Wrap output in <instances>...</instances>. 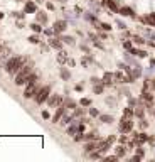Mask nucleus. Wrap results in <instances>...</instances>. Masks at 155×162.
Segmentation results:
<instances>
[{
  "instance_id": "29",
  "label": "nucleus",
  "mask_w": 155,
  "mask_h": 162,
  "mask_svg": "<svg viewBox=\"0 0 155 162\" xmlns=\"http://www.w3.org/2000/svg\"><path fill=\"white\" fill-rule=\"evenodd\" d=\"M72 113H74V117H76V118H83V117L86 115V110H84V106H81V108H78V106H76L74 110H72Z\"/></svg>"
},
{
  "instance_id": "56",
  "label": "nucleus",
  "mask_w": 155,
  "mask_h": 162,
  "mask_svg": "<svg viewBox=\"0 0 155 162\" xmlns=\"http://www.w3.org/2000/svg\"><path fill=\"white\" fill-rule=\"evenodd\" d=\"M37 4H44V2H46V0H36Z\"/></svg>"
},
{
  "instance_id": "31",
  "label": "nucleus",
  "mask_w": 155,
  "mask_h": 162,
  "mask_svg": "<svg viewBox=\"0 0 155 162\" xmlns=\"http://www.w3.org/2000/svg\"><path fill=\"white\" fill-rule=\"evenodd\" d=\"M88 115L91 117V118H100V110L98 108H93V106H90V110H88Z\"/></svg>"
},
{
  "instance_id": "42",
  "label": "nucleus",
  "mask_w": 155,
  "mask_h": 162,
  "mask_svg": "<svg viewBox=\"0 0 155 162\" xmlns=\"http://www.w3.org/2000/svg\"><path fill=\"white\" fill-rule=\"evenodd\" d=\"M41 117H42L44 120H51V113L47 112V110H42V112H41Z\"/></svg>"
},
{
  "instance_id": "54",
  "label": "nucleus",
  "mask_w": 155,
  "mask_h": 162,
  "mask_svg": "<svg viewBox=\"0 0 155 162\" xmlns=\"http://www.w3.org/2000/svg\"><path fill=\"white\" fill-rule=\"evenodd\" d=\"M150 85H152V88L155 90V78H153V79H150Z\"/></svg>"
},
{
  "instance_id": "6",
  "label": "nucleus",
  "mask_w": 155,
  "mask_h": 162,
  "mask_svg": "<svg viewBox=\"0 0 155 162\" xmlns=\"http://www.w3.org/2000/svg\"><path fill=\"white\" fill-rule=\"evenodd\" d=\"M62 103H64V98H62V95H59V93H52L49 96V100H47L49 108H58V106H61Z\"/></svg>"
},
{
  "instance_id": "10",
  "label": "nucleus",
  "mask_w": 155,
  "mask_h": 162,
  "mask_svg": "<svg viewBox=\"0 0 155 162\" xmlns=\"http://www.w3.org/2000/svg\"><path fill=\"white\" fill-rule=\"evenodd\" d=\"M118 14L122 15V17H132V19H137V14H135V10L130 7V5H122L118 10Z\"/></svg>"
},
{
  "instance_id": "1",
  "label": "nucleus",
  "mask_w": 155,
  "mask_h": 162,
  "mask_svg": "<svg viewBox=\"0 0 155 162\" xmlns=\"http://www.w3.org/2000/svg\"><path fill=\"white\" fill-rule=\"evenodd\" d=\"M25 63H29L27 56H14V58H9L4 63V69L9 76H15L25 66Z\"/></svg>"
},
{
  "instance_id": "5",
  "label": "nucleus",
  "mask_w": 155,
  "mask_h": 162,
  "mask_svg": "<svg viewBox=\"0 0 155 162\" xmlns=\"http://www.w3.org/2000/svg\"><path fill=\"white\" fill-rule=\"evenodd\" d=\"M133 118H126V117H122V120L118 122V132L120 133H132L133 130Z\"/></svg>"
},
{
  "instance_id": "2",
  "label": "nucleus",
  "mask_w": 155,
  "mask_h": 162,
  "mask_svg": "<svg viewBox=\"0 0 155 162\" xmlns=\"http://www.w3.org/2000/svg\"><path fill=\"white\" fill-rule=\"evenodd\" d=\"M34 71V63L29 61V63H25V66L20 69V71L15 74V86H25V83H27V78L30 76V73Z\"/></svg>"
},
{
  "instance_id": "43",
  "label": "nucleus",
  "mask_w": 155,
  "mask_h": 162,
  "mask_svg": "<svg viewBox=\"0 0 155 162\" xmlns=\"http://www.w3.org/2000/svg\"><path fill=\"white\" fill-rule=\"evenodd\" d=\"M78 47H79V49L83 51L84 54H88V52H90V47H88L86 44H78Z\"/></svg>"
},
{
  "instance_id": "18",
  "label": "nucleus",
  "mask_w": 155,
  "mask_h": 162,
  "mask_svg": "<svg viewBox=\"0 0 155 162\" xmlns=\"http://www.w3.org/2000/svg\"><path fill=\"white\" fill-rule=\"evenodd\" d=\"M126 150H128V147H126L125 144H120L118 147H115V154L118 155L120 159H123V157L126 155Z\"/></svg>"
},
{
  "instance_id": "45",
  "label": "nucleus",
  "mask_w": 155,
  "mask_h": 162,
  "mask_svg": "<svg viewBox=\"0 0 155 162\" xmlns=\"http://www.w3.org/2000/svg\"><path fill=\"white\" fill-rule=\"evenodd\" d=\"M147 127H148V122H147L145 118H140V128H142V130H145Z\"/></svg>"
},
{
  "instance_id": "35",
  "label": "nucleus",
  "mask_w": 155,
  "mask_h": 162,
  "mask_svg": "<svg viewBox=\"0 0 155 162\" xmlns=\"http://www.w3.org/2000/svg\"><path fill=\"white\" fill-rule=\"evenodd\" d=\"M91 103H93V101H91V98H86V96L79 100V106H84V108L91 106Z\"/></svg>"
},
{
  "instance_id": "47",
  "label": "nucleus",
  "mask_w": 155,
  "mask_h": 162,
  "mask_svg": "<svg viewBox=\"0 0 155 162\" xmlns=\"http://www.w3.org/2000/svg\"><path fill=\"white\" fill-rule=\"evenodd\" d=\"M54 4H52V2H46V10H54Z\"/></svg>"
},
{
  "instance_id": "37",
  "label": "nucleus",
  "mask_w": 155,
  "mask_h": 162,
  "mask_svg": "<svg viewBox=\"0 0 155 162\" xmlns=\"http://www.w3.org/2000/svg\"><path fill=\"white\" fill-rule=\"evenodd\" d=\"M72 140H74L76 144H78V142H83L84 140V132H78L74 137H72Z\"/></svg>"
},
{
  "instance_id": "20",
  "label": "nucleus",
  "mask_w": 155,
  "mask_h": 162,
  "mask_svg": "<svg viewBox=\"0 0 155 162\" xmlns=\"http://www.w3.org/2000/svg\"><path fill=\"white\" fill-rule=\"evenodd\" d=\"M130 52L133 54V56H137V58H140V59H143V58H147V56H148L147 51H145V49H138V47H133Z\"/></svg>"
},
{
  "instance_id": "9",
  "label": "nucleus",
  "mask_w": 155,
  "mask_h": 162,
  "mask_svg": "<svg viewBox=\"0 0 155 162\" xmlns=\"http://www.w3.org/2000/svg\"><path fill=\"white\" fill-rule=\"evenodd\" d=\"M68 110H69V108L66 106L64 103H62L61 106H58V110H56V113H54V115H52V123H59V122H61V118L66 115V113H68Z\"/></svg>"
},
{
  "instance_id": "38",
  "label": "nucleus",
  "mask_w": 155,
  "mask_h": 162,
  "mask_svg": "<svg viewBox=\"0 0 155 162\" xmlns=\"http://www.w3.org/2000/svg\"><path fill=\"white\" fill-rule=\"evenodd\" d=\"M116 27H118L120 31H126V24L123 20H120V19H116Z\"/></svg>"
},
{
  "instance_id": "13",
  "label": "nucleus",
  "mask_w": 155,
  "mask_h": 162,
  "mask_svg": "<svg viewBox=\"0 0 155 162\" xmlns=\"http://www.w3.org/2000/svg\"><path fill=\"white\" fill-rule=\"evenodd\" d=\"M24 12H25V14H36V12H37V2H36V0H25Z\"/></svg>"
},
{
  "instance_id": "41",
  "label": "nucleus",
  "mask_w": 155,
  "mask_h": 162,
  "mask_svg": "<svg viewBox=\"0 0 155 162\" xmlns=\"http://www.w3.org/2000/svg\"><path fill=\"white\" fill-rule=\"evenodd\" d=\"M118 155L116 154H113V155H105V157H103V160H118Z\"/></svg>"
},
{
  "instance_id": "24",
  "label": "nucleus",
  "mask_w": 155,
  "mask_h": 162,
  "mask_svg": "<svg viewBox=\"0 0 155 162\" xmlns=\"http://www.w3.org/2000/svg\"><path fill=\"white\" fill-rule=\"evenodd\" d=\"M61 39L64 44H68V46H76V39L72 36H66V34H61Z\"/></svg>"
},
{
  "instance_id": "52",
  "label": "nucleus",
  "mask_w": 155,
  "mask_h": 162,
  "mask_svg": "<svg viewBox=\"0 0 155 162\" xmlns=\"http://www.w3.org/2000/svg\"><path fill=\"white\" fill-rule=\"evenodd\" d=\"M68 64H69V66H74V64H76V61H74V59H69Z\"/></svg>"
},
{
  "instance_id": "50",
  "label": "nucleus",
  "mask_w": 155,
  "mask_h": 162,
  "mask_svg": "<svg viewBox=\"0 0 155 162\" xmlns=\"http://www.w3.org/2000/svg\"><path fill=\"white\" fill-rule=\"evenodd\" d=\"M74 90H76V91H83V85H76Z\"/></svg>"
},
{
  "instance_id": "3",
  "label": "nucleus",
  "mask_w": 155,
  "mask_h": 162,
  "mask_svg": "<svg viewBox=\"0 0 155 162\" xmlns=\"http://www.w3.org/2000/svg\"><path fill=\"white\" fill-rule=\"evenodd\" d=\"M51 90H52V88H51L49 85H46V86H42L39 91H37V95L32 98V100L36 101L37 105L47 103V100H49V96H51V95H52V93H51Z\"/></svg>"
},
{
  "instance_id": "39",
  "label": "nucleus",
  "mask_w": 155,
  "mask_h": 162,
  "mask_svg": "<svg viewBox=\"0 0 155 162\" xmlns=\"http://www.w3.org/2000/svg\"><path fill=\"white\" fill-rule=\"evenodd\" d=\"M15 25H17V29H24V27H25L24 19H17V20H15Z\"/></svg>"
},
{
  "instance_id": "32",
  "label": "nucleus",
  "mask_w": 155,
  "mask_h": 162,
  "mask_svg": "<svg viewBox=\"0 0 155 162\" xmlns=\"http://www.w3.org/2000/svg\"><path fill=\"white\" fill-rule=\"evenodd\" d=\"M29 42H30V44H34V46H39V44H41V37H39V34L34 32L32 36H29Z\"/></svg>"
},
{
  "instance_id": "12",
  "label": "nucleus",
  "mask_w": 155,
  "mask_h": 162,
  "mask_svg": "<svg viewBox=\"0 0 155 162\" xmlns=\"http://www.w3.org/2000/svg\"><path fill=\"white\" fill-rule=\"evenodd\" d=\"M47 42H49L51 49H56V51H62V46H64L61 37H51V39H47Z\"/></svg>"
},
{
  "instance_id": "46",
  "label": "nucleus",
  "mask_w": 155,
  "mask_h": 162,
  "mask_svg": "<svg viewBox=\"0 0 155 162\" xmlns=\"http://www.w3.org/2000/svg\"><path fill=\"white\" fill-rule=\"evenodd\" d=\"M128 105H130V106H137V100H135V98H132V96H128Z\"/></svg>"
},
{
  "instance_id": "7",
  "label": "nucleus",
  "mask_w": 155,
  "mask_h": 162,
  "mask_svg": "<svg viewBox=\"0 0 155 162\" xmlns=\"http://www.w3.org/2000/svg\"><path fill=\"white\" fill-rule=\"evenodd\" d=\"M52 27H54V31H56V36H61V34H64L66 29H68V20H66V19H58V20L52 24Z\"/></svg>"
},
{
  "instance_id": "22",
  "label": "nucleus",
  "mask_w": 155,
  "mask_h": 162,
  "mask_svg": "<svg viewBox=\"0 0 155 162\" xmlns=\"http://www.w3.org/2000/svg\"><path fill=\"white\" fill-rule=\"evenodd\" d=\"M69 59H68V52L66 51H58V63L59 64H66Z\"/></svg>"
},
{
  "instance_id": "51",
  "label": "nucleus",
  "mask_w": 155,
  "mask_h": 162,
  "mask_svg": "<svg viewBox=\"0 0 155 162\" xmlns=\"http://www.w3.org/2000/svg\"><path fill=\"white\" fill-rule=\"evenodd\" d=\"M150 68L155 69V59H150Z\"/></svg>"
},
{
  "instance_id": "34",
  "label": "nucleus",
  "mask_w": 155,
  "mask_h": 162,
  "mask_svg": "<svg viewBox=\"0 0 155 162\" xmlns=\"http://www.w3.org/2000/svg\"><path fill=\"white\" fill-rule=\"evenodd\" d=\"M135 47V42L133 41H126V39H123V49L125 51H132Z\"/></svg>"
},
{
  "instance_id": "27",
  "label": "nucleus",
  "mask_w": 155,
  "mask_h": 162,
  "mask_svg": "<svg viewBox=\"0 0 155 162\" xmlns=\"http://www.w3.org/2000/svg\"><path fill=\"white\" fill-rule=\"evenodd\" d=\"M84 19H86V22H90V24H98V19L96 15H94V12L91 14V12H84Z\"/></svg>"
},
{
  "instance_id": "19",
  "label": "nucleus",
  "mask_w": 155,
  "mask_h": 162,
  "mask_svg": "<svg viewBox=\"0 0 155 162\" xmlns=\"http://www.w3.org/2000/svg\"><path fill=\"white\" fill-rule=\"evenodd\" d=\"M74 118H76V117H74V113H66V115L61 118V122H59V123H61L62 127H68V125H69V123H71Z\"/></svg>"
},
{
  "instance_id": "17",
  "label": "nucleus",
  "mask_w": 155,
  "mask_h": 162,
  "mask_svg": "<svg viewBox=\"0 0 155 162\" xmlns=\"http://www.w3.org/2000/svg\"><path fill=\"white\" fill-rule=\"evenodd\" d=\"M36 22H39V24H46L47 22V12L46 10H37L36 12Z\"/></svg>"
},
{
  "instance_id": "49",
  "label": "nucleus",
  "mask_w": 155,
  "mask_h": 162,
  "mask_svg": "<svg viewBox=\"0 0 155 162\" xmlns=\"http://www.w3.org/2000/svg\"><path fill=\"white\" fill-rule=\"evenodd\" d=\"M74 12H76V15H81V14H83V9H81L79 5H76V7H74Z\"/></svg>"
},
{
  "instance_id": "8",
  "label": "nucleus",
  "mask_w": 155,
  "mask_h": 162,
  "mask_svg": "<svg viewBox=\"0 0 155 162\" xmlns=\"http://www.w3.org/2000/svg\"><path fill=\"white\" fill-rule=\"evenodd\" d=\"M100 5L101 7H105V9H110V10L115 12V14H118L120 7H122V5L118 4V0H101Z\"/></svg>"
},
{
  "instance_id": "16",
  "label": "nucleus",
  "mask_w": 155,
  "mask_h": 162,
  "mask_svg": "<svg viewBox=\"0 0 155 162\" xmlns=\"http://www.w3.org/2000/svg\"><path fill=\"white\" fill-rule=\"evenodd\" d=\"M59 78H61L62 81H69V79H71V71H69V68H66L64 64L59 69Z\"/></svg>"
},
{
  "instance_id": "44",
  "label": "nucleus",
  "mask_w": 155,
  "mask_h": 162,
  "mask_svg": "<svg viewBox=\"0 0 155 162\" xmlns=\"http://www.w3.org/2000/svg\"><path fill=\"white\" fill-rule=\"evenodd\" d=\"M90 81H91V85H98V83H101V79L98 78V76H91Z\"/></svg>"
},
{
  "instance_id": "33",
  "label": "nucleus",
  "mask_w": 155,
  "mask_h": 162,
  "mask_svg": "<svg viewBox=\"0 0 155 162\" xmlns=\"http://www.w3.org/2000/svg\"><path fill=\"white\" fill-rule=\"evenodd\" d=\"M42 34L47 37V39H51V37H54V36H56V31H54V27H46Z\"/></svg>"
},
{
  "instance_id": "57",
  "label": "nucleus",
  "mask_w": 155,
  "mask_h": 162,
  "mask_svg": "<svg viewBox=\"0 0 155 162\" xmlns=\"http://www.w3.org/2000/svg\"><path fill=\"white\" fill-rule=\"evenodd\" d=\"M15 2H19V4H20V2H25V0H15Z\"/></svg>"
},
{
  "instance_id": "55",
  "label": "nucleus",
  "mask_w": 155,
  "mask_h": 162,
  "mask_svg": "<svg viewBox=\"0 0 155 162\" xmlns=\"http://www.w3.org/2000/svg\"><path fill=\"white\" fill-rule=\"evenodd\" d=\"M4 17H5V14H4V12H0V20H2Z\"/></svg>"
},
{
  "instance_id": "30",
  "label": "nucleus",
  "mask_w": 155,
  "mask_h": 162,
  "mask_svg": "<svg viewBox=\"0 0 155 162\" xmlns=\"http://www.w3.org/2000/svg\"><path fill=\"white\" fill-rule=\"evenodd\" d=\"M123 117H126V118H133V117H135V110H133V106H130V105H128V106H126L125 110H123Z\"/></svg>"
},
{
  "instance_id": "58",
  "label": "nucleus",
  "mask_w": 155,
  "mask_h": 162,
  "mask_svg": "<svg viewBox=\"0 0 155 162\" xmlns=\"http://www.w3.org/2000/svg\"><path fill=\"white\" fill-rule=\"evenodd\" d=\"M153 117H155V110H153Z\"/></svg>"
},
{
  "instance_id": "36",
  "label": "nucleus",
  "mask_w": 155,
  "mask_h": 162,
  "mask_svg": "<svg viewBox=\"0 0 155 162\" xmlns=\"http://www.w3.org/2000/svg\"><path fill=\"white\" fill-rule=\"evenodd\" d=\"M10 17H14V19H25V12L24 10H22V12L14 10V12H10Z\"/></svg>"
},
{
  "instance_id": "48",
  "label": "nucleus",
  "mask_w": 155,
  "mask_h": 162,
  "mask_svg": "<svg viewBox=\"0 0 155 162\" xmlns=\"http://www.w3.org/2000/svg\"><path fill=\"white\" fill-rule=\"evenodd\" d=\"M100 41H101V39H98V41H94V42H93V44H94V47H98V49H105V46H103V44H101Z\"/></svg>"
},
{
  "instance_id": "4",
  "label": "nucleus",
  "mask_w": 155,
  "mask_h": 162,
  "mask_svg": "<svg viewBox=\"0 0 155 162\" xmlns=\"http://www.w3.org/2000/svg\"><path fill=\"white\" fill-rule=\"evenodd\" d=\"M41 85H39V79H36V81H30V83H27L25 85V88H24V95H22V96L24 98H27V100H29V98H34L37 95V91L41 90Z\"/></svg>"
},
{
  "instance_id": "23",
  "label": "nucleus",
  "mask_w": 155,
  "mask_h": 162,
  "mask_svg": "<svg viewBox=\"0 0 155 162\" xmlns=\"http://www.w3.org/2000/svg\"><path fill=\"white\" fill-rule=\"evenodd\" d=\"M132 41H133L137 46H143V44H147V41L148 39H145V37H142V36H138V34H133L132 36Z\"/></svg>"
},
{
  "instance_id": "53",
  "label": "nucleus",
  "mask_w": 155,
  "mask_h": 162,
  "mask_svg": "<svg viewBox=\"0 0 155 162\" xmlns=\"http://www.w3.org/2000/svg\"><path fill=\"white\" fill-rule=\"evenodd\" d=\"M4 47H5V44H0V56H2V52H4Z\"/></svg>"
},
{
  "instance_id": "14",
  "label": "nucleus",
  "mask_w": 155,
  "mask_h": 162,
  "mask_svg": "<svg viewBox=\"0 0 155 162\" xmlns=\"http://www.w3.org/2000/svg\"><path fill=\"white\" fill-rule=\"evenodd\" d=\"M138 20H140L142 24H145V25H150V27H155V12H150L148 15H143V17H140Z\"/></svg>"
},
{
  "instance_id": "28",
  "label": "nucleus",
  "mask_w": 155,
  "mask_h": 162,
  "mask_svg": "<svg viewBox=\"0 0 155 162\" xmlns=\"http://www.w3.org/2000/svg\"><path fill=\"white\" fill-rule=\"evenodd\" d=\"M105 85H103V83H98V85H93V93L94 95H103V93H105Z\"/></svg>"
},
{
  "instance_id": "40",
  "label": "nucleus",
  "mask_w": 155,
  "mask_h": 162,
  "mask_svg": "<svg viewBox=\"0 0 155 162\" xmlns=\"http://www.w3.org/2000/svg\"><path fill=\"white\" fill-rule=\"evenodd\" d=\"M118 142H120V144H128V142H130V139L126 137V133H123L122 137L118 139Z\"/></svg>"
},
{
  "instance_id": "21",
  "label": "nucleus",
  "mask_w": 155,
  "mask_h": 162,
  "mask_svg": "<svg viewBox=\"0 0 155 162\" xmlns=\"http://www.w3.org/2000/svg\"><path fill=\"white\" fill-rule=\"evenodd\" d=\"M29 27H30V31H32V32H36V34H42V32H44L42 24H39V22H32Z\"/></svg>"
},
{
  "instance_id": "15",
  "label": "nucleus",
  "mask_w": 155,
  "mask_h": 162,
  "mask_svg": "<svg viewBox=\"0 0 155 162\" xmlns=\"http://www.w3.org/2000/svg\"><path fill=\"white\" fill-rule=\"evenodd\" d=\"M79 63H81V66H83V68H90V66L94 63V59H93V56H91V54L88 52V54H84L83 58H81V61H79Z\"/></svg>"
},
{
  "instance_id": "26",
  "label": "nucleus",
  "mask_w": 155,
  "mask_h": 162,
  "mask_svg": "<svg viewBox=\"0 0 155 162\" xmlns=\"http://www.w3.org/2000/svg\"><path fill=\"white\" fill-rule=\"evenodd\" d=\"M64 105L69 108V110H74V108L78 106V101H74L72 98H69V96H64Z\"/></svg>"
},
{
  "instance_id": "11",
  "label": "nucleus",
  "mask_w": 155,
  "mask_h": 162,
  "mask_svg": "<svg viewBox=\"0 0 155 162\" xmlns=\"http://www.w3.org/2000/svg\"><path fill=\"white\" fill-rule=\"evenodd\" d=\"M101 83L105 85V86H113V85L116 83L115 81V73L105 71V74H103V78H101Z\"/></svg>"
},
{
  "instance_id": "25",
  "label": "nucleus",
  "mask_w": 155,
  "mask_h": 162,
  "mask_svg": "<svg viewBox=\"0 0 155 162\" xmlns=\"http://www.w3.org/2000/svg\"><path fill=\"white\" fill-rule=\"evenodd\" d=\"M100 122H101V123H106V125H110V123L115 122V117H113V115H108V113H106V115H100Z\"/></svg>"
}]
</instances>
